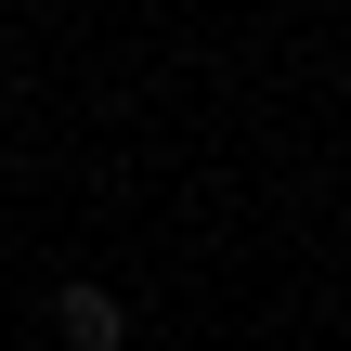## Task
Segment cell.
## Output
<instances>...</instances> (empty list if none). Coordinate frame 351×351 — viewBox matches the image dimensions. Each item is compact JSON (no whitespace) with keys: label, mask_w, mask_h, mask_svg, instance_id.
I'll list each match as a JSON object with an SVG mask.
<instances>
[{"label":"cell","mask_w":351,"mask_h":351,"mask_svg":"<svg viewBox=\"0 0 351 351\" xmlns=\"http://www.w3.org/2000/svg\"><path fill=\"white\" fill-rule=\"evenodd\" d=\"M52 339L65 351H130V300L91 287V274H65V287H52Z\"/></svg>","instance_id":"obj_1"}]
</instances>
